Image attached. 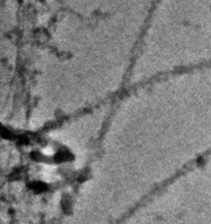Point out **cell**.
<instances>
[{"instance_id":"6da1fadb","label":"cell","mask_w":211,"mask_h":224,"mask_svg":"<svg viewBox=\"0 0 211 224\" xmlns=\"http://www.w3.org/2000/svg\"><path fill=\"white\" fill-rule=\"evenodd\" d=\"M53 172H54V168L51 167H45L44 168V172H43V175L45 180H49L51 176L53 175Z\"/></svg>"},{"instance_id":"7a4b0ae2","label":"cell","mask_w":211,"mask_h":224,"mask_svg":"<svg viewBox=\"0 0 211 224\" xmlns=\"http://www.w3.org/2000/svg\"><path fill=\"white\" fill-rule=\"evenodd\" d=\"M43 153H44L45 156H51V155H52V154L54 153V151H53V149L51 148V147H46V148H45V149L43 150Z\"/></svg>"}]
</instances>
